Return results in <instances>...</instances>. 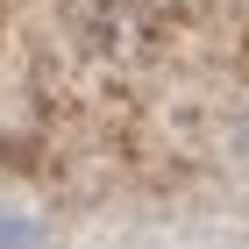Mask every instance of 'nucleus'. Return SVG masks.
Returning a JSON list of instances; mask_svg holds the SVG:
<instances>
[{
    "label": "nucleus",
    "instance_id": "f257e3e1",
    "mask_svg": "<svg viewBox=\"0 0 249 249\" xmlns=\"http://www.w3.org/2000/svg\"><path fill=\"white\" fill-rule=\"evenodd\" d=\"M235 150L249 157V100H242V107H235Z\"/></svg>",
    "mask_w": 249,
    "mask_h": 249
}]
</instances>
